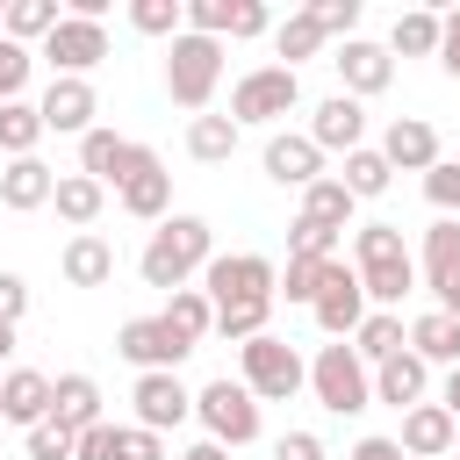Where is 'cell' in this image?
I'll return each instance as SVG.
<instances>
[{"label":"cell","mask_w":460,"mask_h":460,"mask_svg":"<svg viewBox=\"0 0 460 460\" xmlns=\"http://www.w3.org/2000/svg\"><path fill=\"white\" fill-rule=\"evenodd\" d=\"M22 309H29V280H22V273H0V323L14 331V323H22Z\"/></svg>","instance_id":"48"},{"label":"cell","mask_w":460,"mask_h":460,"mask_svg":"<svg viewBox=\"0 0 460 460\" xmlns=\"http://www.w3.org/2000/svg\"><path fill=\"white\" fill-rule=\"evenodd\" d=\"M180 460H230V453H223L216 438H201V446H194V453H180Z\"/></svg>","instance_id":"55"},{"label":"cell","mask_w":460,"mask_h":460,"mask_svg":"<svg viewBox=\"0 0 460 460\" xmlns=\"http://www.w3.org/2000/svg\"><path fill=\"white\" fill-rule=\"evenodd\" d=\"M388 180H395V172H388V158H381V151H367V144H359V151H345V172H338V187H345L352 201H374V194H388Z\"/></svg>","instance_id":"32"},{"label":"cell","mask_w":460,"mask_h":460,"mask_svg":"<svg viewBox=\"0 0 460 460\" xmlns=\"http://www.w3.org/2000/svg\"><path fill=\"white\" fill-rule=\"evenodd\" d=\"M288 259H338V230H323V223H288Z\"/></svg>","instance_id":"41"},{"label":"cell","mask_w":460,"mask_h":460,"mask_svg":"<svg viewBox=\"0 0 460 460\" xmlns=\"http://www.w3.org/2000/svg\"><path fill=\"white\" fill-rule=\"evenodd\" d=\"M50 424H65L72 438H79L86 424H101V388H93V374H58V381H50Z\"/></svg>","instance_id":"20"},{"label":"cell","mask_w":460,"mask_h":460,"mask_svg":"<svg viewBox=\"0 0 460 460\" xmlns=\"http://www.w3.org/2000/svg\"><path fill=\"white\" fill-rule=\"evenodd\" d=\"M36 144H43V115L29 101H7L0 108V151L7 158H36Z\"/></svg>","instance_id":"35"},{"label":"cell","mask_w":460,"mask_h":460,"mask_svg":"<svg viewBox=\"0 0 460 460\" xmlns=\"http://www.w3.org/2000/svg\"><path fill=\"white\" fill-rule=\"evenodd\" d=\"M266 180L309 187V180H323V151H316L309 137H266Z\"/></svg>","instance_id":"22"},{"label":"cell","mask_w":460,"mask_h":460,"mask_svg":"<svg viewBox=\"0 0 460 460\" xmlns=\"http://www.w3.org/2000/svg\"><path fill=\"white\" fill-rule=\"evenodd\" d=\"M302 14H309L323 36H352V29H359V0H309Z\"/></svg>","instance_id":"44"},{"label":"cell","mask_w":460,"mask_h":460,"mask_svg":"<svg viewBox=\"0 0 460 460\" xmlns=\"http://www.w3.org/2000/svg\"><path fill=\"white\" fill-rule=\"evenodd\" d=\"M316 323L331 331V338H352L359 323H367V288H359V273L345 266V259H331L323 266V288H316Z\"/></svg>","instance_id":"9"},{"label":"cell","mask_w":460,"mask_h":460,"mask_svg":"<svg viewBox=\"0 0 460 460\" xmlns=\"http://www.w3.org/2000/svg\"><path fill=\"white\" fill-rule=\"evenodd\" d=\"M352 208H359V201H352V194H345V187H338L331 172L302 187V223H323V230H345V223H352Z\"/></svg>","instance_id":"29"},{"label":"cell","mask_w":460,"mask_h":460,"mask_svg":"<svg viewBox=\"0 0 460 460\" xmlns=\"http://www.w3.org/2000/svg\"><path fill=\"white\" fill-rule=\"evenodd\" d=\"M273 460H323V438H316V431H288V438L273 446Z\"/></svg>","instance_id":"50"},{"label":"cell","mask_w":460,"mask_h":460,"mask_svg":"<svg viewBox=\"0 0 460 460\" xmlns=\"http://www.w3.org/2000/svg\"><path fill=\"white\" fill-rule=\"evenodd\" d=\"M122 208L129 216H144V223H165V201H172V172L158 165V151L151 144H137V158H129V172H122Z\"/></svg>","instance_id":"12"},{"label":"cell","mask_w":460,"mask_h":460,"mask_svg":"<svg viewBox=\"0 0 460 460\" xmlns=\"http://www.w3.org/2000/svg\"><path fill=\"white\" fill-rule=\"evenodd\" d=\"M201 295L216 302V309H237V302H273V259H259V252H223V259H208L201 266Z\"/></svg>","instance_id":"6"},{"label":"cell","mask_w":460,"mask_h":460,"mask_svg":"<svg viewBox=\"0 0 460 460\" xmlns=\"http://www.w3.org/2000/svg\"><path fill=\"white\" fill-rule=\"evenodd\" d=\"M50 187H58V172H50L43 158H7V172H0V208L29 216V208L50 201Z\"/></svg>","instance_id":"23"},{"label":"cell","mask_w":460,"mask_h":460,"mask_svg":"<svg viewBox=\"0 0 460 460\" xmlns=\"http://www.w3.org/2000/svg\"><path fill=\"white\" fill-rule=\"evenodd\" d=\"M43 58H50V72H58V79H86V72L108 58V29H101V22H72V14H65V22L43 36Z\"/></svg>","instance_id":"10"},{"label":"cell","mask_w":460,"mask_h":460,"mask_svg":"<svg viewBox=\"0 0 460 460\" xmlns=\"http://www.w3.org/2000/svg\"><path fill=\"white\" fill-rule=\"evenodd\" d=\"M129 158H137V144H129V137H115V129H86V137H79V172H86V180H101V187H122Z\"/></svg>","instance_id":"21"},{"label":"cell","mask_w":460,"mask_h":460,"mask_svg":"<svg viewBox=\"0 0 460 460\" xmlns=\"http://www.w3.org/2000/svg\"><path fill=\"white\" fill-rule=\"evenodd\" d=\"M309 388H316V402H323L331 417H359V410L374 402V374L359 367L352 345H323L316 367H309Z\"/></svg>","instance_id":"4"},{"label":"cell","mask_w":460,"mask_h":460,"mask_svg":"<svg viewBox=\"0 0 460 460\" xmlns=\"http://www.w3.org/2000/svg\"><path fill=\"white\" fill-rule=\"evenodd\" d=\"M331 65H338V79H345V93H352V101L388 93V79H395V58H388L381 43H367V36H345Z\"/></svg>","instance_id":"13"},{"label":"cell","mask_w":460,"mask_h":460,"mask_svg":"<svg viewBox=\"0 0 460 460\" xmlns=\"http://www.w3.org/2000/svg\"><path fill=\"white\" fill-rule=\"evenodd\" d=\"M323 266H331V259H288V273H273V302H280V295H288V302H316Z\"/></svg>","instance_id":"40"},{"label":"cell","mask_w":460,"mask_h":460,"mask_svg":"<svg viewBox=\"0 0 460 460\" xmlns=\"http://www.w3.org/2000/svg\"><path fill=\"white\" fill-rule=\"evenodd\" d=\"M424 381H431V367H424V359H417V352L402 345L395 359H381V367H374V402L417 410V402H424Z\"/></svg>","instance_id":"19"},{"label":"cell","mask_w":460,"mask_h":460,"mask_svg":"<svg viewBox=\"0 0 460 460\" xmlns=\"http://www.w3.org/2000/svg\"><path fill=\"white\" fill-rule=\"evenodd\" d=\"M438 410L460 424V367H446V395H438Z\"/></svg>","instance_id":"53"},{"label":"cell","mask_w":460,"mask_h":460,"mask_svg":"<svg viewBox=\"0 0 460 460\" xmlns=\"http://www.w3.org/2000/svg\"><path fill=\"white\" fill-rule=\"evenodd\" d=\"M187 151H194L201 165H223V158L237 151V122H230V115H194V129H187Z\"/></svg>","instance_id":"36"},{"label":"cell","mask_w":460,"mask_h":460,"mask_svg":"<svg viewBox=\"0 0 460 460\" xmlns=\"http://www.w3.org/2000/svg\"><path fill=\"white\" fill-rule=\"evenodd\" d=\"M410 338H402V316L395 309H367V323L352 331V352H359V367H381V359H395Z\"/></svg>","instance_id":"27"},{"label":"cell","mask_w":460,"mask_h":460,"mask_svg":"<svg viewBox=\"0 0 460 460\" xmlns=\"http://www.w3.org/2000/svg\"><path fill=\"white\" fill-rule=\"evenodd\" d=\"M58 22H65V14H58V0H7V7H0V36H7V43H22V50H29V43H43Z\"/></svg>","instance_id":"26"},{"label":"cell","mask_w":460,"mask_h":460,"mask_svg":"<svg viewBox=\"0 0 460 460\" xmlns=\"http://www.w3.org/2000/svg\"><path fill=\"white\" fill-rule=\"evenodd\" d=\"M29 460H72V431H65V424H50V417H43V424H36V431H29Z\"/></svg>","instance_id":"47"},{"label":"cell","mask_w":460,"mask_h":460,"mask_svg":"<svg viewBox=\"0 0 460 460\" xmlns=\"http://www.w3.org/2000/svg\"><path fill=\"white\" fill-rule=\"evenodd\" d=\"M7 352H14V331H7V323H0V359H7Z\"/></svg>","instance_id":"56"},{"label":"cell","mask_w":460,"mask_h":460,"mask_svg":"<svg viewBox=\"0 0 460 460\" xmlns=\"http://www.w3.org/2000/svg\"><path fill=\"white\" fill-rule=\"evenodd\" d=\"M266 316H273V302H237V309H216V338H259L266 331Z\"/></svg>","instance_id":"42"},{"label":"cell","mask_w":460,"mask_h":460,"mask_svg":"<svg viewBox=\"0 0 460 460\" xmlns=\"http://www.w3.org/2000/svg\"><path fill=\"white\" fill-rule=\"evenodd\" d=\"M446 460H460V438H453V453H446Z\"/></svg>","instance_id":"57"},{"label":"cell","mask_w":460,"mask_h":460,"mask_svg":"<svg viewBox=\"0 0 460 460\" xmlns=\"http://www.w3.org/2000/svg\"><path fill=\"white\" fill-rule=\"evenodd\" d=\"M359 273V288H367V302H381V309H395L410 288H417V259H388V266H352Z\"/></svg>","instance_id":"33"},{"label":"cell","mask_w":460,"mask_h":460,"mask_svg":"<svg viewBox=\"0 0 460 460\" xmlns=\"http://www.w3.org/2000/svg\"><path fill=\"white\" fill-rule=\"evenodd\" d=\"M129 402H137V431H158V438L194 417V395L180 388V374H137Z\"/></svg>","instance_id":"11"},{"label":"cell","mask_w":460,"mask_h":460,"mask_svg":"<svg viewBox=\"0 0 460 460\" xmlns=\"http://www.w3.org/2000/svg\"><path fill=\"white\" fill-rule=\"evenodd\" d=\"M402 338H410V352H417L424 367H460V323H453L446 309H424Z\"/></svg>","instance_id":"24"},{"label":"cell","mask_w":460,"mask_h":460,"mask_svg":"<svg viewBox=\"0 0 460 460\" xmlns=\"http://www.w3.org/2000/svg\"><path fill=\"white\" fill-rule=\"evenodd\" d=\"M72 460H122V424H86L79 438H72Z\"/></svg>","instance_id":"43"},{"label":"cell","mask_w":460,"mask_h":460,"mask_svg":"<svg viewBox=\"0 0 460 460\" xmlns=\"http://www.w3.org/2000/svg\"><path fill=\"white\" fill-rule=\"evenodd\" d=\"M65 280H72V288H101V280H115V244L93 237V230H79V237L65 244Z\"/></svg>","instance_id":"25"},{"label":"cell","mask_w":460,"mask_h":460,"mask_svg":"<svg viewBox=\"0 0 460 460\" xmlns=\"http://www.w3.org/2000/svg\"><path fill=\"white\" fill-rule=\"evenodd\" d=\"M158 316H165V323H172V331H180L187 345H201V338L216 331V302H208L201 288H172V302H165Z\"/></svg>","instance_id":"30"},{"label":"cell","mask_w":460,"mask_h":460,"mask_svg":"<svg viewBox=\"0 0 460 460\" xmlns=\"http://www.w3.org/2000/svg\"><path fill=\"white\" fill-rule=\"evenodd\" d=\"M216 79H223V43H216V36L180 29V36H172V50H165V93H172L180 108H208Z\"/></svg>","instance_id":"3"},{"label":"cell","mask_w":460,"mask_h":460,"mask_svg":"<svg viewBox=\"0 0 460 460\" xmlns=\"http://www.w3.org/2000/svg\"><path fill=\"white\" fill-rule=\"evenodd\" d=\"M388 259H410V252H402V230H395V223H367V230L352 237V266H388Z\"/></svg>","instance_id":"39"},{"label":"cell","mask_w":460,"mask_h":460,"mask_svg":"<svg viewBox=\"0 0 460 460\" xmlns=\"http://www.w3.org/2000/svg\"><path fill=\"white\" fill-rule=\"evenodd\" d=\"M424 280H431V295H438L446 280H460V223H453V216L424 230Z\"/></svg>","instance_id":"31"},{"label":"cell","mask_w":460,"mask_h":460,"mask_svg":"<svg viewBox=\"0 0 460 460\" xmlns=\"http://www.w3.org/2000/svg\"><path fill=\"white\" fill-rule=\"evenodd\" d=\"M36 115H43V137H50V129H58V137H86L93 115H101V101H93L86 79H50V93L36 101Z\"/></svg>","instance_id":"14"},{"label":"cell","mask_w":460,"mask_h":460,"mask_svg":"<svg viewBox=\"0 0 460 460\" xmlns=\"http://www.w3.org/2000/svg\"><path fill=\"white\" fill-rule=\"evenodd\" d=\"M0 417H7V424H22V431H36V424L50 417V374L14 367V374L0 381Z\"/></svg>","instance_id":"18"},{"label":"cell","mask_w":460,"mask_h":460,"mask_svg":"<svg viewBox=\"0 0 460 460\" xmlns=\"http://www.w3.org/2000/svg\"><path fill=\"white\" fill-rule=\"evenodd\" d=\"M122 460H165V446H158V431H122Z\"/></svg>","instance_id":"51"},{"label":"cell","mask_w":460,"mask_h":460,"mask_svg":"<svg viewBox=\"0 0 460 460\" xmlns=\"http://www.w3.org/2000/svg\"><path fill=\"white\" fill-rule=\"evenodd\" d=\"M115 352H122L129 367H144V374H172L194 345H187L165 316H129V323H122V338H115Z\"/></svg>","instance_id":"8"},{"label":"cell","mask_w":460,"mask_h":460,"mask_svg":"<svg viewBox=\"0 0 460 460\" xmlns=\"http://www.w3.org/2000/svg\"><path fill=\"white\" fill-rule=\"evenodd\" d=\"M438 309H446V316L460 323V280H446V288H438Z\"/></svg>","instance_id":"54"},{"label":"cell","mask_w":460,"mask_h":460,"mask_svg":"<svg viewBox=\"0 0 460 460\" xmlns=\"http://www.w3.org/2000/svg\"><path fill=\"white\" fill-rule=\"evenodd\" d=\"M208 259H216L208 223H201V216H165V223L151 230V244H144V259H137V266H144V280H151V288H165V295H172V288H187V273H201Z\"/></svg>","instance_id":"1"},{"label":"cell","mask_w":460,"mask_h":460,"mask_svg":"<svg viewBox=\"0 0 460 460\" xmlns=\"http://www.w3.org/2000/svg\"><path fill=\"white\" fill-rule=\"evenodd\" d=\"M453 438H460V424H453L438 402L402 410V438H395V446H402L410 460H446V453H453Z\"/></svg>","instance_id":"17"},{"label":"cell","mask_w":460,"mask_h":460,"mask_svg":"<svg viewBox=\"0 0 460 460\" xmlns=\"http://www.w3.org/2000/svg\"><path fill=\"white\" fill-rule=\"evenodd\" d=\"M29 65H36V58H29L22 43H7V36H0V108H7V101H22V86H29Z\"/></svg>","instance_id":"45"},{"label":"cell","mask_w":460,"mask_h":460,"mask_svg":"<svg viewBox=\"0 0 460 460\" xmlns=\"http://www.w3.org/2000/svg\"><path fill=\"white\" fill-rule=\"evenodd\" d=\"M129 29L137 36H180L187 29V0H129Z\"/></svg>","instance_id":"37"},{"label":"cell","mask_w":460,"mask_h":460,"mask_svg":"<svg viewBox=\"0 0 460 460\" xmlns=\"http://www.w3.org/2000/svg\"><path fill=\"white\" fill-rule=\"evenodd\" d=\"M438 65L460 79V7H453V14H438Z\"/></svg>","instance_id":"49"},{"label":"cell","mask_w":460,"mask_h":460,"mask_svg":"<svg viewBox=\"0 0 460 460\" xmlns=\"http://www.w3.org/2000/svg\"><path fill=\"white\" fill-rule=\"evenodd\" d=\"M273 50H280V58H288V72H295L302 58H316V50H323V29H316L309 14H288V22L273 29Z\"/></svg>","instance_id":"38"},{"label":"cell","mask_w":460,"mask_h":460,"mask_svg":"<svg viewBox=\"0 0 460 460\" xmlns=\"http://www.w3.org/2000/svg\"><path fill=\"white\" fill-rule=\"evenodd\" d=\"M237 367H244V388H252V402H288V395L309 381L302 352H295L288 338H273V331L244 338V345H237Z\"/></svg>","instance_id":"2"},{"label":"cell","mask_w":460,"mask_h":460,"mask_svg":"<svg viewBox=\"0 0 460 460\" xmlns=\"http://www.w3.org/2000/svg\"><path fill=\"white\" fill-rule=\"evenodd\" d=\"M388 50H402V58H438V14H431V7H410V14H395V29H388Z\"/></svg>","instance_id":"34"},{"label":"cell","mask_w":460,"mask_h":460,"mask_svg":"<svg viewBox=\"0 0 460 460\" xmlns=\"http://www.w3.org/2000/svg\"><path fill=\"white\" fill-rule=\"evenodd\" d=\"M381 158H388V172H431L438 165V129L424 115H395L388 137H381Z\"/></svg>","instance_id":"15"},{"label":"cell","mask_w":460,"mask_h":460,"mask_svg":"<svg viewBox=\"0 0 460 460\" xmlns=\"http://www.w3.org/2000/svg\"><path fill=\"white\" fill-rule=\"evenodd\" d=\"M359 137H367V108L352 93L316 101V115H309V144L316 151H359Z\"/></svg>","instance_id":"16"},{"label":"cell","mask_w":460,"mask_h":460,"mask_svg":"<svg viewBox=\"0 0 460 460\" xmlns=\"http://www.w3.org/2000/svg\"><path fill=\"white\" fill-rule=\"evenodd\" d=\"M424 194H431V208H460V158H438L431 172H424Z\"/></svg>","instance_id":"46"},{"label":"cell","mask_w":460,"mask_h":460,"mask_svg":"<svg viewBox=\"0 0 460 460\" xmlns=\"http://www.w3.org/2000/svg\"><path fill=\"white\" fill-rule=\"evenodd\" d=\"M352 460H410V453H402L395 438H359V446H352Z\"/></svg>","instance_id":"52"},{"label":"cell","mask_w":460,"mask_h":460,"mask_svg":"<svg viewBox=\"0 0 460 460\" xmlns=\"http://www.w3.org/2000/svg\"><path fill=\"white\" fill-rule=\"evenodd\" d=\"M50 201H58V216H65L72 230H86V223L101 216V201H108V187H101V180H86V172H65V180L50 187Z\"/></svg>","instance_id":"28"},{"label":"cell","mask_w":460,"mask_h":460,"mask_svg":"<svg viewBox=\"0 0 460 460\" xmlns=\"http://www.w3.org/2000/svg\"><path fill=\"white\" fill-rule=\"evenodd\" d=\"M302 101V79L288 65H252L237 86H230V122H273Z\"/></svg>","instance_id":"7"},{"label":"cell","mask_w":460,"mask_h":460,"mask_svg":"<svg viewBox=\"0 0 460 460\" xmlns=\"http://www.w3.org/2000/svg\"><path fill=\"white\" fill-rule=\"evenodd\" d=\"M194 417L208 424V438H216L223 453L259 438V402H252V388H244V381H230V374H223V381H208V388L194 395Z\"/></svg>","instance_id":"5"}]
</instances>
